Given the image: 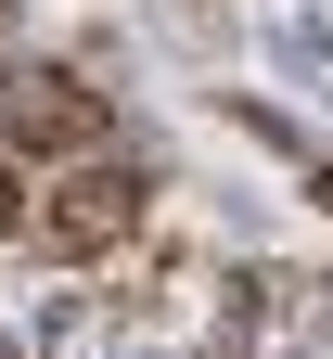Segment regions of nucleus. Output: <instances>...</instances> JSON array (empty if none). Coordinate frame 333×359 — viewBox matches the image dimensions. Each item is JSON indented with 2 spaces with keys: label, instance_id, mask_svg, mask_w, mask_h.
Masks as SVG:
<instances>
[{
  "label": "nucleus",
  "instance_id": "f257e3e1",
  "mask_svg": "<svg viewBox=\"0 0 333 359\" xmlns=\"http://www.w3.org/2000/svg\"><path fill=\"white\" fill-rule=\"evenodd\" d=\"M141 205H154V167H116V154H77L52 193L26 205V244L39 257H116L141 231Z\"/></svg>",
  "mask_w": 333,
  "mask_h": 359
},
{
  "label": "nucleus",
  "instance_id": "7ed1b4c3",
  "mask_svg": "<svg viewBox=\"0 0 333 359\" xmlns=\"http://www.w3.org/2000/svg\"><path fill=\"white\" fill-rule=\"evenodd\" d=\"M26 205H39V193L13 180V154H0V244H26Z\"/></svg>",
  "mask_w": 333,
  "mask_h": 359
},
{
  "label": "nucleus",
  "instance_id": "f03ea898",
  "mask_svg": "<svg viewBox=\"0 0 333 359\" xmlns=\"http://www.w3.org/2000/svg\"><path fill=\"white\" fill-rule=\"evenodd\" d=\"M103 142H116V103L77 65H13V77H0V154L77 167V154H103Z\"/></svg>",
  "mask_w": 333,
  "mask_h": 359
}]
</instances>
